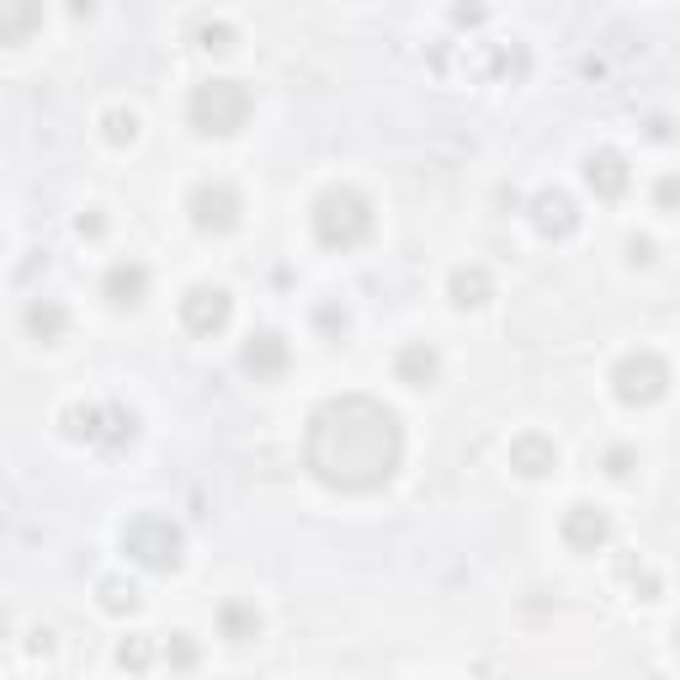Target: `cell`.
Masks as SVG:
<instances>
[{
    "label": "cell",
    "instance_id": "836d02e7",
    "mask_svg": "<svg viewBox=\"0 0 680 680\" xmlns=\"http://www.w3.org/2000/svg\"><path fill=\"white\" fill-rule=\"evenodd\" d=\"M632 590H638V600H659V590H665V585H659V574H644V579L632 574Z\"/></svg>",
    "mask_w": 680,
    "mask_h": 680
},
{
    "label": "cell",
    "instance_id": "277c9868",
    "mask_svg": "<svg viewBox=\"0 0 680 680\" xmlns=\"http://www.w3.org/2000/svg\"><path fill=\"white\" fill-rule=\"evenodd\" d=\"M123 553L149 574H176L181 558H187V537H181V526L170 516H160V511H138V516L123 526Z\"/></svg>",
    "mask_w": 680,
    "mask_h": 680
},
{
    "label": "cell",
    "instance_id": "603a6c76",
    "mask_svg": "<svg viewBox=\"0 0 680 680\" xmlns=\"http://www.w3.org/2000/svg\"><path fill=\"white\" fill-rule=\"evenodd\" d=\"M102 138L112 149H134L138 144V112L134 107H107L102 112Z\"/></svg>",
    "mask_w": 680,
    "mask_h": 680
},
{
    "label": "cell",
    "instance_id": "e575fe53",
    "mask_svg": "<svg viewBox=\"0 0 680 680\" xmlns=\"http://www.w3.org/2000/svg\"><path fill=\"white\" fill-rule=\"evenodd\" d=\"M644 134H649L653 144H670V117H649V123H644Z\"/></svg>",
    "mask_w": 680,
    "mask_h": 680
},
{
    "label": "cell",
    "instance_id": "d4e9b609",
    "mask_svg": "<svg viewBox=\"0 0 680 680\" xmlns=\"http://www.w3.org/2000/svg\"><path fill=\"white\" fill-rule=\"evenodd\" d=\"M197 49H202V54H234V49H240V28H229V22H202V28H197Z\"/></svg>",
    "mask_w": 680,
    "mask_h": 680
},
{
    "label": "cell",
    "instance_id": "d6a6232c",
    "mask_svg": "<svg viewBox=\"0 0 680 680\" xmlns=\"http://www.w3.org/2000/svg\"><path fill=\"white\" fill-rule=\"evenodd\" d=\"M676 176H665L659 187H653V202H659V213H676Z\"/></svg>",
    "mask_w": 680,
    "mask_h": 680
},
{
    "label": "cell",
    "instance_id": "4dcf8cb0",
    "mask_svg": "<svg viewBox=\"0 0 680 680\" xmlns=\"http://www.w3.org/2000/svg\"><path fill=\"white\" fill-rule=\"evenodd\" d=\"M653 255H659V245H653L649 234H632V240H627V261H632V266H653Z\"/></svg>",
    "mask_w": 680,
    "mask_h": 680
},
{
    "label": "cell",
    "instance_id": "5bb4252c",
    "mask_svg": "<svg viewBox=\"0 0 680 680\" xmlns=\"http://www.w3.org/2000/svg\"><path fill=\"white\" fill-rule=\"evenodd\" d=\"M511 468H516L521 479H547V473L558 468V447H553V436L521 431L516 441H511Z\"/></svg>",
    "mask_w": 680,
    "mask_h": 680
},
{
    "label": "cell",
    "instance_id": "ffe728a7",
    "mask_svg": "<svg viewBox=\"0 0 680 680\" xmlns=\"http://www.w3.org/2000/svg\"><path fill=\"white\" fill-rule=\"evenodd\" d=\"M484 75H494V81H526L532 75V54L521 43H494L490 59H484Z\"/></svg>",
    "mask_w": 680,
    "mask_h": 680
},
{
    "label": "cell",
    "instance_id": "f546056e",
    "mask_svg": "<svg viewBox=\"0 0 680 680\" xmlns=\"http://www.w3.org/2000/svg\"><path fill=\"white\" fill-rule=\"evenodd\" d=\"M75 229H81V240H107V213H102V208H85V213L75 218Z\"/></svg>",
    "mask_w": 680,
    "mask_h": 680
},
{
    "label": "cell",
    "instance_id": "f1b7e54d",
    "mask_svg": "<svg viewBox=\"0 0 680 680\" xmlns=\"http://www.w3.org/2000/svg\"><path fill=\"white\" fill-rule=\"evenodd\" d=\"M490 22V6L484 0H458L452 6V28H484Z\"/></svg>",
    "mask_w": 680,
    "mask_h": 680
},
{
    "label": "cell",
    "instance_id": "7402d4cb",
    "mask_svg": "<svg viewBox=\"0 0 680 680\" xmlns=\"http://www.w3.org/2000/svg\"><path fill=\"white\" fill-rule=\"evenodd\" d=\"M138 436V415L128 405H107V426H102V441L96 447H107V452H123V447H134Z\"/></svg>",
    "mask_w": 680,
    "mask_h": 680
},
{
    "label": "cell",
    "instance_id": "7c38bea8",
    "mask_svg": "<svg viewBox=\"0 0 680 680\" xmlns=\"http://www.w3.org/2000/svg\"><path fill=\"white\" fill-rule=\"evenodd\" d=\"M102 299L112 308H138L149 299V266L144 261H112L107 276H102Z\"/></svg>",
    "mask_w": 680,
    "mask_h": 680
},
{
    "label": "cell",
    "instance_id": "9c48e42d",
    "mask_svg": "<svg viewBox=\"0 0 680 680\" xmlns=\"http://www.w3.org/2000/svg\"><path fill=\"white\" fill-rule=\"evenodd\" d=\"M240 367H245V378H255V383H276L293 367L287 335H282V329H250V341L240 346Z\"/></svg>",
    "mask_w": 680,
    "mask_h": 680
},
{
    "label": "cell",
    "instance_id": "4fadbf2b",
    "mask_svg": "<svg viewBox=\"0 0 680 680\" xmlns=\"http://www.w3.org/2000/svg\"><path fill=\"white\" fill-rule=\"evenodd\" d=\"M394 378L405 383V388H436V383H441V352H436L431 341H409V346H399V356H394Z\"/></svg>",
    "mask_w": 680,
    "mask_h": 680
},
{
    "label": "cell",
    "instance_id": "2e32d148",
    "mask_svg": "<svg viewBox=\"0 0 680 680\" xmlns=\"http://www.w3.org/2000/svg\"><path fill=\"white\" fill-rule=\"evenodd\" d=\"M447 299H452V308H463V314H473V308H484V303L494 299V276L490 266H452V276H447Z\"/></svg>",
    "mask_w": 680,
    "mask_h": 680
},
{
    "label": "cell",
    "instance_id": "8992f818",
    "mask_svg": "<svg viewBox=\"0 0 680 680\" xmlns=\"http://www.w3.org/2000/svg\"><path fill=\"white\" fill-rule=\"evenodd\" d=\"M187 218L197 234H234L240 218H245V202L229 181H197L187 197Z\"/></svg>",
    "mask_w": 680,
    "mask_h": 680
},
{
    "label": "cell",
    "instance_id": "3957f363",
    "mask_svg": "<svg viewBox=\"0 0 680 680\" xmlns=\"http://www.w3.org/2000/svg\"><path fill=\"white\" fill-rule=\"evenodd\" d=\"M250 112H255V102L240 81H202L187 102V123L202 138H234L250 123Z\"/></svg>",
    "mask_w": 680,
    "mask_h": 680
},
{
    "label": "cell",
    "instance_id": "52a82bcc",
    "mask_svg": "<svg viewBox=\"0 0 680 680\" xmlns=\"http://www.w3.org/2000/svg\"><path fill=\"white\" fill-rule=\"evenodd\" d=\"M229 320H234V293H229V287H218V282L187 287V299H181V325H187L191 335L213 341V335L229 329Z\"/></svg>",
    "mask_w": 680,
    "mask_h": 680
},
{
    "label": "cell",
    "instance_id": "ba28073f",
    "mask_svg": "<svg viewBox=\"0 0 680 680\" xmlns=\"http://www.w3.org/2000/svg\"><path fill=\"white\" fill-rule=\"evenodd\" d=\"M526 218H532V229H537L543 240H553V245H564V240L579 234V202H574L569 191H558V187L537 191V197L526 202Z\"/></svg>",
    "mask_w": 680,
    "mask_h": 680
},
{
    "label": "cell",
    "instance_id": "e0dca14e",
    "mask_svg": "<svg viewBox=\"0 0 680 680\" xmlns=\"http://www.w3.org/2000/svg\"><path fill=\"white\" fill-rule=\"evenodd\" d=\"M22 325H28V335L38 346H59V341L70 335V308L59 299H32L28 314H22Z\"/></svg>",
    "mask_w": 680,
    "mask_h": 680
},
{
    "label": "cell",
    "instance_id": "7a4b0ae2",
    "mask_svg": "<svg viewBox=\"0 0 680 680\" xmlns=\"http://www.w3.org/2000/svg\"><path fill=\"white\" fill-rule=\"evenodd\" d=\"M308 223H314V240H320L325 250H356V245L373 240L378 213H373V202H367L356 187H329V191L314 197Z\"/></svg>",
    "mask_w": 680,
    "mask_h": 680
},
{
    "label": "cell",
    "instance_id": "9a60e30c",
    "mask_svg": "<svg viewBox=\"0 0 680 680\" xmlns=\"http://www.w3.org/2000/svg\"><path fill=\"white\" fill-rule=\"evenodd\" d=\"M43 28V0H0V49H22Z\"/></svg>",
    "mask_w": 680,
    "mask_h": 680
},
{
    "label": "cell",
    "instance_id": "484cf974",
    "mask_svg": "<svg viewBox=\"0 0 680 680\" xmlns=\"http://www.w3.org/2000/svg\"><path fill=\"white\" fill-rule=\"evenodd\" d=\"M165 665H170V670H197V665H202L197 638H191V632H170V644H165Z\"/></svg>",
    "mask_w": 680,
    "mask_h": 680
},
{
    "label": "cell",
    "instance_id": "44dd1931",
    "mask_svg": "<svg viewBox=\"0 0 680 680\" xmlns=\"http://www.w3.org/2000/svg\"><path fill=\"white\" fill-rule=\"evenodd\" d=\"M96 606H102L107 617H134L138 611V585L134 579H123V574H107V579L96 585Z\"/></svg>",
    "mask_w": 680,
    "mask_h": 680
},
{
    "label": "cell",
    "instance_id": "cb8c5ba5",
    "mask_svg": "<svg viewBox=\"0 0 680 680\" xmlns=\"http://www.w3.org/2000/svg\"><path fill=\"white\" fill-rule=\"evenodd\" d=\"M117 670L149 676V670H155V644H149V638H123V644H117Z\"/></svg>",
    "mask_w": 680,
    "mask_h": 680
},
{
    "label": "cell",
    "instance_id": "5b68a950",
    "mask_svg": "<svg viewBox=\"0 0 680 680\" xmlns=\"http://www.w3.org/2000/svg\"><path fill=\"white\" fill-rule=\"evenodd\" d=\"M611 394L617 405L627 409H649L670 394V362L659 352H627L617 367H611Z\"/></svg>",
    "mask_w": 680,
    "mask_h": 680
},
{
    "label": "cell",
    "instance_id": "8fae6325",
    "mask_svg": "<svg viewBox=\"0 0 680 680\" xmlns=\"http://www.w3.org/2000/svg\"><path fill=\"white\" fill-rule=\"evenodd\" d=\"M558 537L574 553H600V547L611 543V516L600 505H569L564 521H558Z\"/></svg>",
    "mask_w": 680,
    "mask_h": 680
},
{
    "label": "cell",
    "instance_id": "6da1fadb",
    "mask_svg": "<svg viewBox=\"0 0 680 680\" xmlns=\"http://www.w3.org/2000/svg\"><path fill=\"white\" fill-rule=\"evenodd\" d=\"M303 463L335 494H373L405 468V426L373 394H341L308 415Z\"/></svg>",
    "mask_w": 680,
    "mask_h": 680
},
{
    "label": "cell",
    "instance_id": "4316f807",
    "mask_svg": "<svg viewBox=\"0 0 680 680\" xmlns=\"http://www.w3.org/2000/svg\"><path fill=\"white\" fill-rule=\"evenodd\" d=\"M600 468H606V479H632V468H638V452L632 447H606V458H600Z\"/></svg>",
    "mask_w": 680,
    "mask_h": 680
},
{
    "label": "cell",
    "instance_id": "d590c367",
    "mask_svg": "<svg viewBox=\"0 0 680 680\" xmlns=\"http://www.w3.org/2000/svg\"><path fill=\"white\" fill-rule=\"evenodd\" d=\"M70 11H75V17H91V11H96V0H70Z\"/></svg>",
    "mask_w": 680,
    "mask_h": 680
},
{
    "label": "cell",
    "instance_id": "ac0fdd59",
    "mask_svg": "<svg viewBox=\"0 0 680 680\" xmlns=\"http://www.w3.org/2000/svg\"><path fill=\"white\" fill-rule=\"evenodd\" d=\"M218 638L229 644H255L261 638V611L250 600H223L218 606Z\"/></svg>",
    "mask_w": 680,
    "mask_h": 680
},
{
    "label": "cell",
    "instance_id": "30bf717a",
    "mask_svg": "<svg viewBox=\"0 0 680 680\" xmlns=\"http://www.w3.org/2000/svg\"><path fill=\"white\" fill-rule=\"evenodd\" d=\"M579 170H585V187L596 191V202H623L632 187V165L623 149H590Z\"/></svg>",
    "mask_w": 680,
    "mask_h": 680
},
{
    "label": "cell",
    "instance_id": "1f68e13d",
    "mask_svg": "<svg viewBox=\"0 0 680 680\" xmlns=\"http://www.w3.org/2000/svg\"><path fill=\"white\" fill-rule=\"evenodd\" d=\"M28 653H32V659H49V653H54V632H49V627H32V632H28Z\"/></svg>",
    "mask_w": 680,
    "mask_h": 680
},
{
    "label": "cell",
    "instance_id": "d6986e66",
    "mask_svg": "<svg viewBox=\"0 0 680 680\" xmlns=\"http://www.w3.org/2000/svg\"><path fill=\"white\" fill-rule=\"evenodd\" d=\"M102 426H107V405H64L59 409V431L70 441H102Z\"/></svg>",
    "mask_w": 680,
    "mask_h": 680
},
{
    "label": "cell",
    "instance_id": "83f0119b",
    "mask_svg": "<svg viewBox=\"0 0 680 680\" xmlns=\"http://www.w3.org/2000/svg\"><path fill=\"white\" fill-rule=\"evenodd\" d=\"M314 325L325 329V335H346L352 314H346V303H320V308H314Z\"/></svg>",
    "mask_w": 680,
    "mask_h": 680
}]
</instances>
